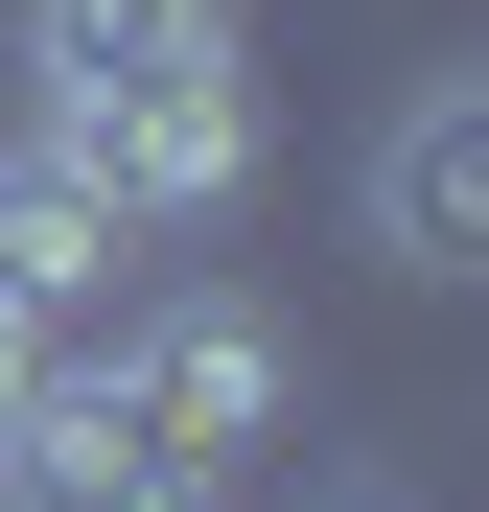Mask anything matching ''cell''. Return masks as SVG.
Here are the masks:
<instances>
[{"mask_svg":"<svg viewBox=\"0 0 489 512\" xmlns=\"http://www.w3.org/2000/svg\"><path fill=\"white\" fill-rule=\"evenodd\" d=\"M24 140L117 233H233V187H257V24L233 0H24Z\"/></svg>","mask_w":489,"mask_h":512,"instance_id":"cell-1","label":"cell"},{"mask_svg":"<svg viewBox=\"0 0 489 512\" xmlns=\"http://www.w3.org/2000/svg\"><path fill=\"white\" fill-rule=\"evenodd\" d=\"M70 350H94L117 443L187 489V512H233V489L280 466V419H303V350H280V303H257V280H117Z\"/></svg>","mask_w":489,"mask_h":512,"instance_id":"cell-2","label":"cell"},{"mask_svg":"<svg viewBox=\"0 0 489 512\" xmlns=\"http://www.w3.org/2000/svg\"><path fill=\"white\" fill-rule=\"evenodd\" d=\"M350 233L396 256V280H489V70H420V94L373 117V163H350Z\"/></svg>","mask_w":489,"mask_h":512,"instance_id":"cell-3","label":"cell"}]
</instances>
